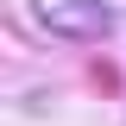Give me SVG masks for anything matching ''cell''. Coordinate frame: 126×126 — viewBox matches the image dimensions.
<instances>
[{
  "label": "cell",
  "instance_id": "obj_1",
  "mask_svg": "<svg viewBox=\"0 0 126 126\" xmlns=\"http://www.w3.org/2000/svg\"><path fill=\"white\" fill-rule=\"evenodd\" d=\"M25 13H32L38 32L69 38V44H94V38H107L120 25V13H113L107 0H25Z\"/></svg>",
  "mask_w": 126,
  "mask_h": 126
}]
</instances>
